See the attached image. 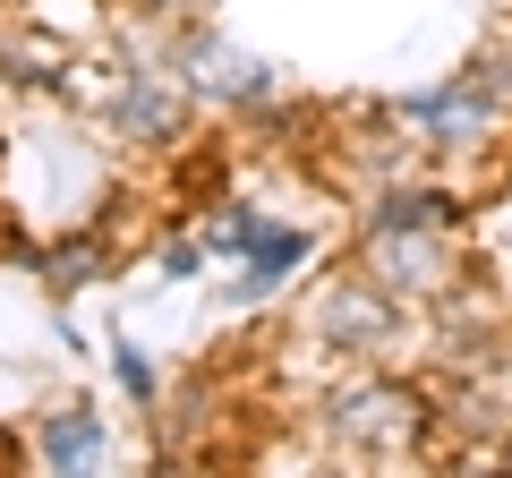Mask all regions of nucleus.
<instances>
[{
	"instance_id": "obj_1",
	"label": "nucleus",
	"mask_w": 512,
	"mask_h": 478,
	"mask_svg": "<svg viewBox=\"0 0 512 478\" xmlns=\"http://www.w3.org/2000/svg\"><path fill=\"white\" fill-rule=\"evenodd\" d=\"M410 427H419V410L402 402V393H333V436L342 444H376V453H393V444H410Z\"/></svg>"
},
{
	"instance_id": "obj_2",
	"label": "nucleus",
	"mask_w": 512,
	"mask_h": 478,
	"mask_svg": "<svg viewBox=\"0 0 512 478\" xmlns=\"http://www.w3.org/2000/svg\"><path fill=\"white\" fill-rule=\"evenodd\" d=\"M325 325H333V342H384V333H393V308H384L376 291H333Z\"/></svg>"
},
{
	"instance_id": "obj_3",
	"label": "nucleus",
	"mask_w": 512,
	"mask_h": 478,
	"mask_svg": "<svg viewBox=\"0 0 512 478\" xmlns=\"http://www.w3.org/2000/svg\"><path fill=\"white\" fill-rule=\"evenodd\" d=\"M120 120H128V129H146V137H163L171 120H180V94H171V86H154V77H128Z\"/></svg>"
},
{
	"instance_id": "obj_4",
	"label": "nucleus",
	"mask_w": 512,
	"mask_h": 478,
	"mask_svg": "<svg viewBox=\"0 0 512 478\" xmlns=\"http://www.w3.org/2000/svg\"><path fill=\"white\" fill-rule=\"evenodd\" d=\"M376 222H393V231H444L453 222V205L436 197V188H402V197H384Z\"/></svg>"
},
{
	"instance_id": "obj_5",
	"label": "nucleus",
	"mask_w": 512,
	"mask_h": 478,
	"mask_svg": "<svg viewBox=\"0 0 512 478\" xmlns=\"http://www.w3.org/2000/svg\"><path fill=\"white\" fill-rule=\"evenodd\" d=\"M376 257H384V282H410V291H427V282H436V257H427V248H410V231H393V222H384Z\"/></svg>"
},
{
	"instance_id": "obj_6",
	"label": "nucleus",
	"mask_w": 512,
	"mask_h": 478,
	"mask_svg": "<svg viewBox=\"0 0 512 478\" xmlns=\"http://www.w3.org/2000/svg\"><path fill=\"white\" fill-rule=\"evenodd\" d=\"M43 453H52V461H94V453H103V427H94L86 410H77V419H52V427H43Z\"/></svg>"
},
{
	"instance_id": "obj_7",
	"label": "nucleus",
	"mask_w": 512,
	"mask_h": 478,
	"mask_svg": "<svg viewBox=\"0 0 512 478\" xmlns=\"http://www.w3.org/2000/svg\"><path fill=\"white\" fill-rule=\"evenodd\" d=\"M60 86H69L86 111H111V103H128V86H120L111 69H94V60H69V77H60Z\"/></svg>"
},
{
	"instance_id": "obj_8",
	"label": "nucleus",
	"mask_w": 512,
	"mask_h": 478,
	"mask_svg": "<svg viewBox=\"0 0 512 478\" xmlns=\"http://www.w3.org/2000/svg\"><path fill=\"white\" fill-rule=\"evenodd\" d=\"M299 248H308V239H299V231H274V239L256 231V274H248V291H265V282H274V274H291V257H299Z\"/></svg>"
}]
</instances>
